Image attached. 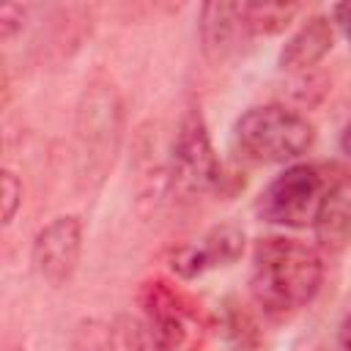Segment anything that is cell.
<instances>
[{
	"instance_id": "obj_11",
	"label": "cell",
	"mask_w": 351,
	"mask_h": 351,
	"mask_svg": "<svg viewBox=\"0 0 351 351\" xmlns=\"http://www.w3.org/2000/svg\"><path fill=\"white\" fill-rule=\"evenodd\" d=\"M244 36L239 3H206L200 8V41L211 60H225Z\"/></svg>"
},
{
	"instance_id": "obj_4",
	"label": "cell",
	"mask_w": 351,
	"mask_h": 351,
	"mask_svg": "<svg viewBox=\"0 0 351 351\" xmlns=\"http://www.w3.org/2000/svg\"><path fill=\"white\" fill-rule=\"evenodd\" d=\"M222 165L214 154L206 121L200 110L189 107L176 126L173 143H170V156L162 167V181L173 197L189 200L203 192L219 189L222 184Z\"/></svg>"
},
{
	"instance_id": "obj_13",
	"label": "cell",
	"mask_w": 351,
	"mask_h": 351,
	"mask_svg": "<svg viewBox=\"0 0 351 351\" xmlns=\"http://www.w3.org/2000/svg\"><path fill=\"white\" fill-rule=\"evenodd\" d=\"M241 25L247 36H274L291 25L299 14L296 3H239Z\"/></svg>"
},
{
	"instance_id": "obj_9",
	"label": "cell",
	"mask_w": 351,
	"mask_h": 351,
	"mask_svg": "<svg viewBox=\"0 0 351 351\" xmlns=\"http://www.w3.org/2000/svg\"><path fill=\"white\" fill-rule=\"evenodd\" d=\"M315 241L326 252H340L351 244V176H329L326 195L321 200L318 217L313 222Z\"/></svg>"
},
{
	"instance_id": "obj_18",
	"label": "cell",
	"mask_w": 351,
	"mask_h": 351,
	"mask_svg": "<svg viewBox=\"0 0 351 351\" xmlns=\"http://www.w3.org/2000/svg\"><path fill=\"white\" fill-rule=\"evenodd\" d=\"M340 346H343V351H351V315L340 326Z\"/></svg>"
},
{
	"instance_id": "obj_6",
	"label": "cell",
	"mask_w": 351,
	"mask_h": 351,
	"mask_svg": "<svg viewBox=\"0 0 351 351\" xmlns=\"http://www.w3.org/2000/svg\"><path fill=\"white\" fill-rule=\"evenodd\" d=\"M77 140L80 159L85 162V173H104L112 165L118 140H121V101L112 85H90L80 104L77 118Z\"/></svg>"
},
{
	"instance_id": "obj_7",
	"label": "cell",
	"mask_w": 351,
	"mask_h": 351,
	"mask_svg": "<svg viewBox=\"0 0 351 351\" xmlns=\"http://www.w3.org/2000/svg\"><path fill=\"white\" fill-rule=\"evenodd\" d=\"M82 255V222L74 214H63L55 217L52 222H47L36 239H33V266L41 274V280H47L49 285H66L80 263Z\"/></svg>"
},
{
	"instance_id": "obj_3",
	"label": "cell",
	"mask_w": 351,
	"mask_h": 351,
	"mask_svg": "<svg viewBox=\"0 0 351 351\" xmlns=\"http://www.w3.org/2000/svg\"><path fill=\"white\" fill-rule=\"evenodd\" d=\"M313 140V123L285 104L250 107L233 123V145L239 156L255 165H282L299 159Z\"/></svg>"
},
{
	"instance_id": "obj_5",
	"label": "cell",
	"mask_w": 351,
	"mask_h": 351,
	"mask_svg": "<svg viewBox=\"0 0 351 351\" xmlns=\"http://www.w3.org/2000/svg\"><path fill=\"white\" fill-rule=\"evenodd\" d=\"M329 186V173L315 165L285 167L258 197L255 211L263 222L282 228H307L315 222Z\"/></svg>"
},
{
	"instance_id": "obj_2",
	"label": "cell",
	"mask_w": 351,
	"mask_h": 351,
	"mask_svg": "<svg viewBox=\"0 0 351 351\" xmlns=\"http://www.w3.org/2000/svg\"><path fill=\"white\" fill-rule=\"evenodd\" d=\"M137 329L145 351H200L208 335L203 307L178 285L156 277L137 291Z\"/></svg>"
},
{
	"instance_id": "obj_14",
	"label": "cell",
	"mask_w": 351,
	"mask_h": 351,
	"mask_svg": "<svg viewBox=\"0 0 351 351\" xmlns=\"http://www.w3.org/2000/svg\"><path fill=\"white\" fill-rule=\"evenodd\" d=\"M66 351H115L112 348V321L80 324Z\"/></svg>"
},
{
	"instance_id": "obj_8",
	"label": "cell",
	"mask_w": 351,
	"mask_h": 351,
	"mask_svg": "<svg viewBox=\"0 0 351 351\" xmlns=\"http://www.w3.org/2000/svg\"><path fill=\"white\" fill-rule=\"evenodd\" d=\"M244 252V233L236 225L211 228L200 244H181L167 252V266L184 280H195L208 269L230 266Z\"/></svg>"
},
{
	"instance_id": "obj_16",
	"label": "cell",
	"mask_w": 351,
	"mask_h": 351,
	"mask_svg": "<svg viewBox=\"0 0 351 351\" xmlns=\"http://www.w3.org/2000/svg\"><path fill=\"white\" fill-rule=\"evenodd\" d=\"M22 5H3L0 8V36L3 41H8L19 27H22Z\"/></svg>"
},
{
	"instance_id": "obj_15",
	"label": "cell",
	"mask_w": 351,
	"mask_h": 351,
	"mask_svg": "<svg viewBox=\"0 0 351 351\" xmlns=\"http://www.w3.org/2000/svg\"><path fill=\"white\" fill-rule=\"evenodd\" d=\"M22 206V184L11 170H3V222L8 225Z\"/></svg>"
},
{
	"instance_id": "obj_10",
	"label": "cell",
	"mask_w": 351,
	"mask_h": 351,
	"mask_svg": "<svg viewBox=\"0 0 351 351\" xmlns=\"http://www.w3.org/2000/svg\"><path fill=\"white\" fill-rule=\"evenodd\" d=\"M332 41H335V30L329 16L315 14L282 44L277 66L282 71H307L324 60V55L332 49Z\"/></svg>"
},
{
	"instance_id": "obj_17",
	"label": "cell",
	"mask_w": 351,
	"mask_h": 351,
	"mask_svg": "<svg viewBox=\"0 0 351 351\" xmlns=\"http://www.w3.org/2000/svg\"><path fill=\"white\" fill-rule=\"evenodd\" d=\"M332 19L337 22V27L343 30V36L351 41V3H337L332 8Z\"/></svg>"
},
{
	"instance_id": "obj_1",
	"label": "cell",
	"mask_w": 351,
	"mask_h": 351,
	"mask_svg": "<svg viewBox=\"0 0 351 351\" xmlns=\"http://www.w3.org/2000/svg\"><path fill=\"white\" fill-rule=\"evenodd\" d=\"M324 280L321 252L291 236H266L252 250L250 293L263 315L288 318L307 307Z\"/></svg>"
},
{
	"instance_id": "obj_12",
	"label": "cell",
	"mask_w": 351,
	"mask_h": 351,
	"mask_svg": "<svg viewBox=\"0 0 351 351\" xmlns=\"http://www.w3.org/2000/svg\"><path fill=\"white\" fill-rule=\"evenodd\" d=\"M219 326H222V335H225L230 351H266L263 329H261L258 318L241 302H233V299L225 302Z\"/></svg>"
},
{
	"instance_id": "obj_19",
	"label": "cell",
	"mask_w": 351,
	"mask_h": 351,
	"mask_svg": "<svg viewBox=\"0 0 351 351\" xmlns=\"http://www.w3.org/2000/svg\"><path fill=\"white\" fill-rule=\"evenodd\" d=\"M340 148H343V151L351 156V123L343 129V137H340Z\"/></svg>"
}]
</instances>
